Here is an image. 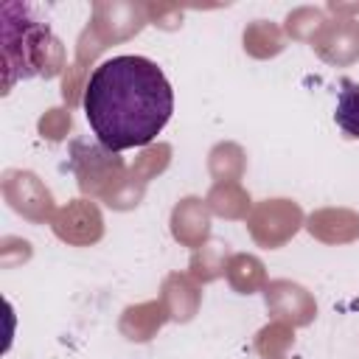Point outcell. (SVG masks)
Here are the masks:
<instances>
[{"instance_id": "6da1fadb", "label": "cell", "mask_w": 359, "mask_h": 359, "mask_svg": "<svg viewBox=\"0 0 359 359\" xmlns=\"http://www.w3.org/2000/svg\"><path fill=\"white\" fill-rule=\"evenodd\" d=\"M84 118L109 151L149 146L171 121L174 90L157 62L123 53L104 59L84 87Z\"/></svg>"}, {"instance_id": "7a4b0ae2", "label": "cell", "mask_w": 359, "mask_h": 359, "mask_svg": "<svg viewBox=\"0 0 359 359\" xmlns=\"http://www.w3.org/2000/svg\"><path fill=\"white\" fill-rule=\"evenodd\" d=\"M337 126L359 140V84L348 76L339 79V95H337V109H334Z\"/></svg>"}]
</instances>
